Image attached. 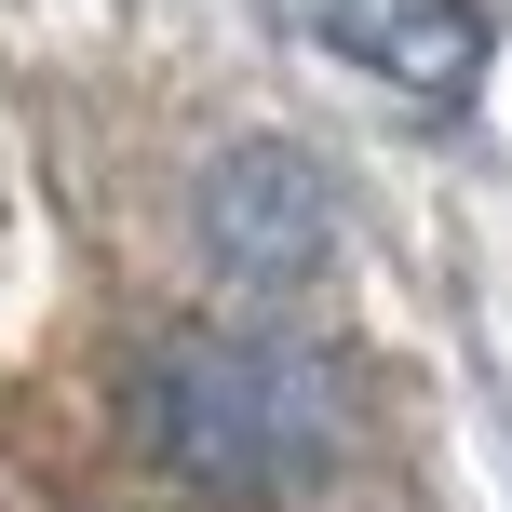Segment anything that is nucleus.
Wrapping results in <instances>:
<instances>
[{"label": "nucleus", "mask_w": 512, "mask_h": 512, "mask_svg": "<svg viewBox=\"0 0 512 512\" xmlns=\"http://www.w3.org/2000/svg\"><path fill=\"white\" fill-rule=\"evenodd\" d=\"M270 14L297 27L310 54L391 81L405 108H459L472 81H486V14H472V0H270Z\"/></svg>", "instance_id": "3"}, {"label": "nucleus", "mask_w": 512, "mask_h": 512, "mask_svg": "<svg viewBox=\"0 0 512 512\" xmlns=\"http://www.w3.org/2000/svg\"><path fill=\"white\" fill-rule=\"evenodd\" d=\"M203 256L243 283V297H297L337 256V176L283 135H243V149L203 162Z\"/></svg>", "instance_id": "2"}, {"label": "nucleus", "mask_w": 512, "mask_h": 512, "mask_svg": "<svg viewBox=\"0 0 512 512\" xmlns=\"http://www.w3.org/2000/svg\"><path fill=\"white\" fill-rule=\"evenodd\" d=\"M135 445L189 499H297L351 445V378L283 324H176L135 364Z\"/></svg>", "instance_id": "1"}]
</instances>
